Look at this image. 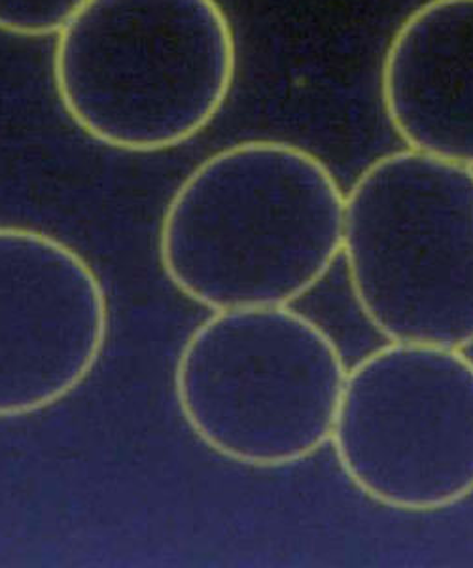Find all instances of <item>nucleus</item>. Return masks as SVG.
Here are the masks:
<instances>
[{"label":"nucleus","instance_id":"7","mask_svg":"<svg viewBox=\"0 0 473 568\" xmlns=\"http://www.w3.org/2000/svg\"><path fill=\"white\" fill-rule=\"evenodd\" d=\"M384 112L409 149L473 168V0H426L381 67Z\"/></svg>","mask_w":473,"mask_h":568},{"label":"nucleus","instance_id":"8","mask_svg":"<svg viewBox=\"0 0 473 568\" xmlns=\"http://www.w3.org/2000/svg\"><path fill=\"white\" fill-rule=\"evenodd\" d=\"M88 0H0V33L48 37L71 21Z\"/></svg>","mask_w":473,"mask_h":568},{"label":"nucleus","instance_id":"5","mask_svg":"<svg viewBox=\"0 0 473 568\" xmlns=\"http://www.w3.org/2000/svg\"><path fill=\"white\" fill-rule=\"evenodd\" d=\"M341 470L373 503L429 514L473 493V362L389 343L347 372L331 433Z\"/></svg>","mask_w":473,"mask_h":568},{"label":"nucleus","instance_id":"2","mask_svg":"<svg viewBox=\"0 0 473 568\" xmlns=\"http://www.w3.org/2000/svg\"><path fill=\"white\" fill-rule=\"evenodd\" d=\"M235 74L234 27L218 0H88L53 50L66 116L127 154L178 149L203 133Z\"/></svg>","mask_w":473,"mask_h":568},{"label":"nucleus","instance_id":"3","mask_svg":"<svg viewBox=\"0 0 473 568\" xmlns=\"http://www.w3.org/2000/svg\"><path fill=\"white\" fill-rule=\"evenodd\" d=\"M339 347L290 305L213 311L176 356L181 417L203 446L277 470L328 444L347 379Z\"/></svg>","mask_w":473,"mask_h":568},{"label":"nucleus","instance_id":"4","mask_svg":"<svg viewBox=\"0 0 473 568\" xmlns=\"http://www.w3.org/2000/svg\"><path fill=\"white\" fill-rule=\"evenodd\" d=\"M350 291L389 343L473 345V168L383 155L345 195Z\"/></svg>","mask_w":473,"mask_h":568},{"label":"nucleus","instance_id":"1","mask_svg":"<svg viewBox=\"0 0 473 568\" xmlns=\"http://www.w3.org/2000/svg\"><path fill=\"white\" fill-rule=\"evenodd\" d=\"M345 194L298 144L253 139L218 150L178 184L157 230V260L205 310L292 305L343 248Z\"/></svg>","mask_w":473,"mask_h":568},{"label":"nucleus","instance_id":"6","mask_svg":"<svg viewBox=\"0 0 473 568\" xmlns=\"http://www.w3.org/2000/svg\"><path fill=\"white\" fill-rule=\"evenodd\" d=\"M103 278L82 252L37 227L0 224V419L76 393L111 336Z\"/></svg>","mask_w":473,"mask_h":568}]
</instances>
